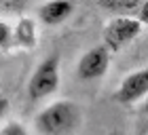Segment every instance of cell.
<instances>
[{
  "instance_id": "7",
  "label": "cell",
  "mask_w": 148,
  "mask_h": 135,
  "mask_svg": "<svg viewBox=\"0 0 148 135\" xmlns=\"http://www.w3.org/2000/svg\"><path fill=\"white\" fill-rule=\"evenodd\" d=\"M13 44L21 46V49H30L36 44V23L30 17H21L13 28Z\"/></svg>"
},
{
  "instance_id": "3",
  "label": "cell",
  "mask_w": 148,
  "mask_h": 135,
  "mask_svg": "<svg viewBox=\"0 0 148 135\" xmlns=\"http://www.w3.org/2000/svg\"><path fill=\"white\" fill-rule=\"evenodd\" d=\"M140 30H142V21L138 17H114L104 30V46L116 53L127 42H131L140 34Z\"/></svg>"
},
{
  "instance_id": "8",
  "label": "cell",
  "mask_w": 148,
  "mask_h": 135,
  "mask_svg": "<svg viewBox=\"0 0 148 135\" xmlns=\"http://www.w3.org/2000/svg\"><path fill=\"white\" fill-rule=\"evenodd\" d=\"M104 9L116 13L119 17H131L133 11H140L142 0H102L99 2Z\"/></svg>"
},
{
  "instance_id": "6",
  "label": "cell",
  "mask_w": 148,
  "mask_h": 135,
  "mask_svg": "<svg viewBox=\"0 0 148 135\" xmlns=\"http://www.w3.org/2000/svg\"><path fill=\"white\" fill-rule=\"evenodd\" d=\"M74 11V4L68 0H55V2H47L38 6V17L42 19L47 25H57L64 23Z\"/></svg>"
},
{
  "instance_id": "12",
  "label": "cell",
  "mask_w": 148,
  "mask_h": 135,
  "mask_svg": "<svg viewBox=\"0 0 148 135\" xmlns=\"http://www.w3.org/2000/svg\"><path fill=\"white\" fill-rule=\"evenodd\" d=\"M6 110H9V99L0 95V116H4V114H6Z\"/></svg>"
},
{
  "instance_id": "4",
  "label": "cell",
  "mask_w": 148,
  "mask_h": 135,
  "mask_svg": "<svg viewBox=\"0 0 148 135\" xmlns=\"http://www.w3.org/2000/svg\"><path fill=\"white\" fill-rule=\"evenodd\" d=\"M110 65V51L106 46H93L80 57L76 65V76L80 80H97L102 78Z\"/></svg>"
},
{
  "instance_id": "2",
  "label": "cell",
  "mask_w": 148,
  "mask_h": 135,
  "mask_svg": "<svg viewBox=\"0 0 148 135\" xmlns=\"http://www.w3.org/2000/svg\"><path fill=\"white\" fill-rule=\"evenodd\" d=\"M59 87V57L57 55H51L42 59L34 74L30 76V82H28V97L32 101H40L45 97L53 95Z\"/></svg>"
},
{
  "instance_id": "9",
  "label": "cell",
  "mask_w": 148,
  "mask_h": 135,
  "mask_svg": "<svg viewBox=\"0 0 148 135\" xmlns=\"http://www.w3.org/2000/svg\"><path fill=\"white\" fill-rule=\"evenodd\" d=\"M13 44V28L6 21H2L0 19V49H9V46Z\"/></svg>"
},
{
  "instance_id": "13",
  "label": "cell",
  "mask_w": 148,
  "mask_h": 135,
  "mask_svg": "<svg viewBox=\"0 0 148 135\" xmlns=\"http://www.w3.org/2000/svg\"><path fill=\"white\" fill-rule=\"evenodd\" d=\"M144 112L148 114V99H146V104H144Z\"/></svg>"
},
{
  "instance_id": "10",
  "label": "cell",
  "mask_w": 148,
  "mask_h": 135,
  "mask_svg": "<svg viewBox=\"0 0 148 135\" xmlns=\"http://www.w3.org/2000/svg\"><path fill=\"white\" fill-rule=\"evenodd\" d=\"M0 135H28V129H25L19 120H9V123L0 129Z\"/></svg>"
},
{
  "instance_id": "1",
  "label": "cell",
  "mask_w": 148,
  "mask_h": 135,
  "mask_svg": "<svg viewBox=\"0 0 148 135\" xmlns=\"http://www.w3.org/2000/svg\"><path fill=\"white\" fill-rule=\"evenodd\" d=\"M80 108L70 99L47 106L36 116V129L42 135H72L80 125Z\"/></svg>"
},
{
  "instance_id": "5",
  "label": "cell",
  "mask_w": 148,
  "mask_h": 135,
  "mask_svg": "<svg viewBox=\"0 0 148 135\" xmlns=\"http://www.w3.org/2000/svg\"><path fill=\"white\" fill-rule=\"evenodd\" d=\"M148 95V68L146 70L131 72L116 91V99L121 104H133Z\"/></svg>"
},
{
  "instance_id": "11",
  "label": "cell",
  "mask_w": 148,
  "mask_h": 135,
  "mask_svg": "<svg viewBox=\"0 0 148 135\" xmlns=\"http://www.w3.org/2000/svg\"><path fill=\"white\" fill-rule=\"evenodd\" d=\"M140 21H142V23H148V0H146V2H142V6H140Z\"/></svg>"
}]
</instances>
